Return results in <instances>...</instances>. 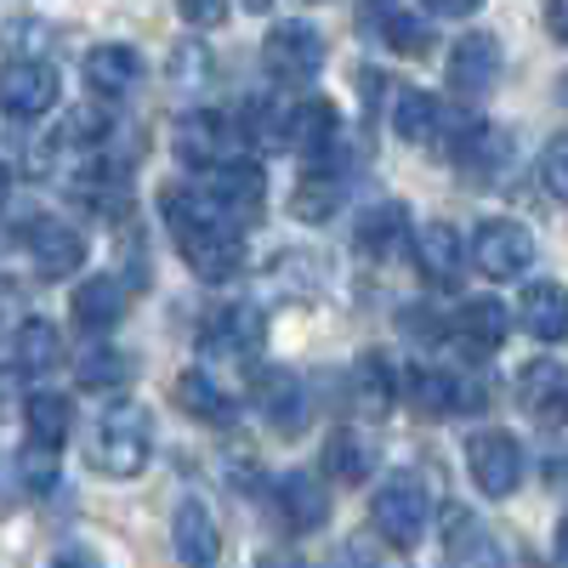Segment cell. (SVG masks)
<instances>
[{"label": "cell", "mask_w": 568, "mask_h": 568, "mask_svg": "<svg viewBox=\"0 0 568 568\" xmlns=\"http://www.w3.org/2000/svg\"><path fill=\"white\" fill-rule=\"evenodd\" d=\"M160 211H165V222H171V233H176L182 262L194 267L205 284H222V278H233V273L245 267V227L222 222V216L205 205L200 187H165Z\"/></svg>", "instance_id": "6da1fadb"}, {"label": "cell", "mask_w": 568, "mask_h": 568, "mask_svg": "<svg viewBox=\"0 0 568 568\" xmlns=\"http://www.w3.org/2000/svg\"><path fill=\"white\" fill-rule=\"evenodd\" d=\"M154 455V426H149V409L142 404H109L91 426V444H85V460L103 471V478H136Z\"/></svg>", "instance_id": "7a4b0ae2"}, {"label": "cell", "mask_w": 568, "mask_h": 568, "mask_svg": "<svg viewBox=\"0 0 568 568\" xmlns=\"http://www.w3.org/2000/svg\"><path fill=\"white\" fill-rule=\"evenodd\" d=\"M369 524L393 551H415L426 540V524H433V500H426L415 471H398V478L382 484V495L369 500Z\"/></svg>", "instance_id": "3957f363"}, {"label": "cell", "mask_w": 568, "mask_h": 568, "mask_svg": "<svg viewBox=\"0 0 568 568\" xmlns=\"http://www.w3.org/2000/svg\"><path fill=\"white\" fill-rule=\"evenodd\" d=\"M63 98V80L45 58H12L0 63V114L18 120V125H34L40 114H52Z\"/></svg>", "instance_id": "277c9868"}, {"label": "cell", "mask_w": 568, "mask_h": 568, "mask_svg": "<svg viewBox=\"0 0 568 568\" xmlns=\"http://www.w3.org/2000/svg\"><path fill=\"white\" fill-rule=\"evenodd\" d=\"M540 245H535V233L524 222H511V216H489L478 222V233H471V267H478L484 278H524L535 267Z\"/></svg>", "instance_id": "5b68a950"}, {"label": "cell", "mask_w": 568, "mask_h": 568, "mask_svg": "<svg viewBox=\"0 0 568 568\" xmlns=\"http://www.w3.org/2000/svg\"><path fill=\"white\" fill-rule=\"evenodd\" d=\"M18 245H23V256H29V267L40 273V278H69V273H80L85 267V233L74 227V222H63V216H29L23 227H18Z\"/></svg>", "instance_id": "8992f818"}, {"label": "cell", "mask_w": 568, "mask_h": 568, "mask_svg": "<svg viewBox=\"0 0 568 568\" xmlns=\"http://www.w3.org/2000/svg\"><path fill=\"white\" fill-rule=\"evenodd\" d=\"M466 471L489 500H506V495H517V484H524V444H517L511 433H500V426H489V433H478L466 444Z\"/></svg>", "instance_id": "52a82bcc"}, {"label": "cell", "mask_w": 568, "mask_h": 568, "mask_svg": "<svg viewBox=\"0 0 568 568\" xmlns=\"http://www.w3.org/2000/svg\"><path fill=\"white\" fill-rule=\"evenodd\" d=\"M233 142H240V131H233L227 114H216V109H187V114L171 125V154H176L182 165H194V171L227 165Z\"/></svg>", "instance_id": "ba28073f"}, {"label": "cell", "mask_w": 568, "mask_h": 568, "mask_svg": "<svg viewBox=\"0 0 568 568\" xmlns=\"http://www.w3.org/2000/svg\"><path fill=\"white\" fill-rule=\"evenodd\" d=\"M200 194H205V205H211L222 222L245 227V222H256V216H262V205H267V176H262L256 165L227 160V165H216V171L205 176Z\"/></svg>", "instance_id": "9c48e42d"}, {"label": "cell", "mask_w": 568, "mask_h": 568, "mask_svg": "<svg viewBox=\"0 0 568 568\" xmlns=\"http://www.w3.org/2000/svg\"><path fill=\"white\" fill-rule=\"evenodd\" d=\"M262 63L273 80L284 85H302L324 69V34L307 29V23H278L267 40H262Z\"/></svg>", "instance_id": "30bf717a"}, {"label": "cell", "mask_w": 568, "mask_h": 568, "mask_svg": "<svg viewBox=\"0 0 568 568\" xmlns=\"http://www.w3.org/2000/svg\"><path fill=\"white\" fill-rule=\"evenodd\" d=\"M267 342V318L245 302H233V307H216L200 329V353L205 358H256Z\"/></svg>", "instance_id": "8fae6325"}, {"label": "cell", "mask_w": 568, "mask_h": 568, "mask_svg": "<svg viewBox=\"0 0 568 568\" xmlns=\"http://www.w3.org/2000/svg\"><path fill=\"white\" fill-rule=\"evenodd\" d=\"M506 74V52H500V40L489 29H471L455 40V52H449V85L460 91V98H484V91H495Z\"/></svg>", "instance_id": "7c38bea8"}, {"label": "cell", "mask_w": 568, "mask_h": 568, "mask_svg": "<svg viewBox=\"0 0 568 568\" xmlns=\"http://www.w3.org/2000/svg\"><path fill=\"white\" fill-rule=\"evenodd\" d=\"M511 131L506 125H466L455 142H449V160L466 182H500V171L511 165Z\"/></svg>", "instance_id": "4fadbf2b"}, {"label": "cell", "mask_w": 568, "mask_h": 568, "mask_svg": "<svg viewBox=\"0 0 568 568\" xmlns=\"http://www.w3.org/2000/svg\"><path fill=\"white\" fill-rule=\"evenodd\" d=\"M415 267L426 284H444V291H455L460 273H466V245H460V233L455 222H426L415 233Z\"/></svg>", "instance_id": "5bb4252c"}, {"label": "cell", "mask_w": 568, "mask_h": 568, "mask_svg": "<svg viewBox=\"0 0 568 568\" xmlns=\"http://www.w3.org/2000/svg\"><path fill=\"white\" fill-rule=\"evenodd\" d=\"M256 404H262V415L278 426L284 438H296L302 426L313 420V404H307V387L296 382L291 369H262L256 375Z\"/></svg>", "instance_id": "9a60e30c"}, {"label": "cell", "mask_w": 568, "mask_h": 568, "mask_svg": "<svg viewBox=\"0 0 568 568\" xmlns=\"http://www.w3.org/2000/svg\"><path fill=\"white\" fill-rule=\"evenodd\" d=\"M409 398H415L420 415H460V409H478V404H484L478 387L460 382L455 369H438V364H420V369L409 375Z\"/></svg>", "instance_id": "2e32d148"}, {"label": "cell", "mask_w": 568, "mask_h": 568, "mask_svg": "<svg viewBox=\"0 0 568 568\" xmlns=\"http://www.w3.org/2000/svg\"><path fill=\"white\" fill-rule=\"evenodd\" d=\"M171 546L187 568H216L222 557V529L216 517L205 511V500H182L176 506V524H171Z\"/></svg>", "instance_id": "e0dca14e"}, {"label": "cell", "mask_w": 568, "mask_h": 568, "mask_svg": "<svg viewBox=\"0 0 568 568\" xmlns=\"http://www.w3.org/2000/svg\"><path fill=\"white\" fill-rule=\"evenodd\" d=\"M69 313H74L80 336H109V329L125 318V284L120 278H103V273L98 278H80Z\"/></svg>", "instance_id": "ac0fdd59"}, {"label": "cell", "mask_w": 568, "mask_h": 568, "mask_svg": "<svg viewBox=\"0 0 568 568\" xmlns=\"http://www.w3.org/2000/svg\"><path fill=\"white\" fill-rule=\"evenodd\" d=\"M273 506H278V517H284V529H291V535H307V529L329 524V495H324L318 478H307V471H284Z\"/></svg>", "instance_id": "d6986e66"}, {"label": "cell", "mask_w": 568, "mask_h": 568, "mask_svg": "<svg viewBox=\"0 0 568 568\" xmlns=\"http://www.w3.org/2000/svg\"><path fill=\"white\" fill-rule=\"evenodd\" d=\"M506 329H511V313L495 302V296H471L460 302V313L449 318V336L466 347V353H495L506 342Z\"/></svg>", "instance_id": "ffe728a7"}, {"label": "cell", "mask_w": 568, "mask_h": 568, "mask_svg": "<svg viewBox=\"0 0 568 568\" xmlns=\"http://www.w3.org/2000/svg\"><path fill=\"white\" fill-rule=\"evenodd\" d=\"M245 142L262 154H278V149H291V125H296V103H284L278 91H262V98L245 103Z\"/></svg>", "instance_id": "44dd1931"}, {"label": "cell", "mask_w": 568, "mask_h": 568, "mask_svg": "<svg viewBox=\"0 0 568 568\" xmlns=\"http://www.w3.org/2000/svg\"><path fill=\"white\" fill-rule=\"evenodd\" d=\"M347 393H353L358 415L382 420V415L398 404V369H393L382 353H364V358L353 364V375H347Z\"/></svg>", "instance_id": "7402d4cb"}, {"label": "cell", "mask_w": 568, "mask_h": 568, "mask_svg": "<svg viewBox=\"0 0 568 568\" xmlns=\"http://www.w3.org/2000/svg\"><path fill=\"white\" fill-rule=\"evenodd\" d=\"M353 245H358L364 256H375V262L398 256V251L409 245V211H404V205H375V211H364V216L353 222Z\"/></svg>", "instance_id": "603a6c76"}, {"label": "cell", "mask_w": 568, "mask_h": 568, "mask_svg": "<svg viewBox=\"0 0 568 568\" xmlns=\"http://www.w3.org/2000/svg\"><path fill=\"white\" fill-rule=\"evenodd\" d=\"M369 29L387 52H404V58H420L426 45H433V23H426V12H415V7H375Z\"/></svg>", "instance_id": "cb8c5ba5"}, {"label": "cell", "mask_w": 568, "mask_h": 568, "mask_svg": "<svg viewBox=\"0 0 568 568\" xmlns=\"http://www.w3.org/2000/svg\"><path fill=\"white\" fill-rule=\"evenodd\" d=\"M85 80L103 91V98H125L142 80V52L136 45H91L85 52Z\"/></svg>", "instance_id": "d4e9b609"}, {"label": "cell", "mask_w": 568, "mask_h": 568, "mask_svg": "<svg viewBox=\"0 0 568 568\" xmlns=\"http://www.w3.org/2000/svg\"><path fill=\"white\" fill-rule=\"evenodd\" d=\"M23 420H29V449H45L58 455L69 444V426H74V409L63 393H34L23 398Z\"/></svg>", "instance_id": "484cf974"}, {"label": "cell", "mask_w": 568, "mask_h": 568, "mask_svg": "<svg viewBox=\"0 0 568 568\" xmlns=\"http://www.w3.org/2000/svg\"><path fill=\"white\" fill-rule=\"evenodd\" d=\"M387 120H393L398 142H433V131H438V98H433V91H420V85H393Z\"/></svg>", "instance_id": "4316f807"}, {"label": "cell", "mask_w": 568, "mask_h": 568, "mask_svg": "<svg viewBox=\"0 0 568 568\" xmlns=\"http://www.w3.org/2000/svg\"><path fill=\"white\" fill-rule=\"evenodd\" d=\"M336 142H342V114L329 109V103H307L296 109V125H291V149H302L313 160V171L336 154Z\"/></svg>", "instance_id": "83f0119b"}, {"label": "cell", "mask_w": 568, "mask_h": 568, "mask_svg": "<svg viewBox=\"0 0 568 568\" xmlns=\"http://www.w3.org/2000/svg\"><path fill=\"white\" fill-rule=\"evenodd\" d=\"M267 273H273V284H278V296H291V302L324 296V284H329V267H324L318 251H278Z\"/></svg>", "instance_id": "f1b7e54d"}, {"label": "cell", "mask_w": 568, "mask_h": 568, "mask_svg": "<svg viewBox=\"0 0 568 568\" xmlns=\"http://www.w3.org/2000/svg\"><path fill=\"white\" fill-rule=\"evenodd\" d=\"M12 369L18 375H45V369H58L63 364V336H58V324H45V318H23L18 324V336H12Z\"/></svg>", "instance_id": "f546056e"}, {"label": "cell", "mask_w": 568, "mask_h": 568, "mask_svg": "<svg viewBox=\"0 0 568 568\" xmlns=\"http://www.w3.org/2000/svg\"><path fill=\"white\" fill-rule=\"evenodd\" d=\"M176 404L194 415V420H205V426H233V415H240V409H233V398L211 382L205 369H187L182 375V382H176Z\"/></svg>", "instance_id": "4dcf8cb0"}, {"label": "cell", "mask_w": 568, "mask_h": 568, "mask_svg": "<svg viewBox=\"0 0 568 568\" xmlns=\"http://www.w3.org/2000/svg\"><path fill=\"white\" fill-rule=\"evenodd\" d=\"M524 329L535 342H562V329H568V296H562V284H529V296H524Z\"/></svg>", "instance_id": "1f68e13d"}, {"label": "cell", "mask_w": 568, "mask_h": 568, "mask_svg": "<svg viewBox=\"0 0 568 568\" xmlns=\"http://www.w3.org/2000/svg\"><path fill=\"white\" fill-rule=\"evenodd\" d=\"M444 557H449V568H506L500 540L484 524H471V517H455V535H449Z\"/></svg>", "instance_id": "d6a6232c"}, {"label": "cell", "mask_w": 568, "mask_h": 568, "mask_svg": "<svg viewBox=\"0 0 568 568\" xmlns=\"http://www.w3.org/2000/svg\"><path fill=\"white\" fill-rule=\"evenodd\" d=\"M324 471L336 484H364L369 471H375V449L353 433V426H336L329 433V444H324Z\"/></svg>", "instance_id": "836d02e7"}, {"label": "cell", "mask_w": 568, "mask_h": 568, "mask_svg": "<svg viewBox=\"0 0 568 568\" xmlns=\"http://www.w3.org/2000/svg\"><path fill=\"white\" fill-rule=\"evenodd\" d=\"M562 393H568V382H562V364L557 358H535L524 375H517V404H524L529 415H557L562 409Z\"/></svg>", "instance_id": "e575fe53"}, {"label": "cell", "mask_w": 568, "mask_h": 568, "mask_svg": "<svg viewBox=\"0 0 568 568\" xmlns=\"http://www.w3.org/2000/svg\"><path fill=\"white\" fill-rule=\"evenodd\" d=\"M296 216L302 222H324L329 211H336L342 205V187H336V171H329V165H318V171H307L302 176V187H296Z\"/></svg>", "instance_id": "d590c367"}, {"label": "cell", "mask_w": 568, "mask_h": 568, "mask_svg": "<svg viewBox=\"0 0 568 568\" xmlns=\"http://www.w3.org/2000/svg\"><path fill=\"white\" fill-rule=\"evenodd\" d=\"M131 369H136V364H131L125 353H109V347H103V353H85V358H80V387H114V382H131Z\"/></svg>", "instance_id": "8d00e7d4"}, {"label": "cell", "mask_w": 568, "mask_h": 568, "mask_svg": "<svg viewBox=\"0 0 568 568\" xmlns=\"http://www.w3.org/2000/svg\"><path fill=\"white\" fill-rule=\"evenodd\" d=\"M205 80H211V63H205V45H200V40H187L182 52L171 58V85H176V91H200Z\"/></svg>", "instance_id": "74e56055"}, {"label": "cell", "mask_w": 568, "mask_h": 568, "mask_svg": "<svg viewBox=\"0 0 568 568\" xmlns=\"http://www.w3.org/2000/svg\"><path fill=\"white\" fill-rule=\"evenodd\" d=\"M18 471H23L29 495H45V489L58 484V455H45V449H23V455H18Z\"/></svg>", "instance_id": "f35d334b"}, {"label": "cell", "mask_w": 568, "mask_h": 568, "mask_svg": "<svg viewBox=\"0 0 568 568\" xmlns=\"http://www.w3.org/2000/svg\"><path fill=\"white\" fill-rule=\"evenodd\" d=\"M562 154H568V142H562V136H551V142H546V165H540V171H546L540 182H546V194H551V200H562V187H568Z\"/></svg>", "instance_id": "ab89813d"}, {"label": "cell", "mask_w": 568, "mask_h": 568, "mask_svg": "<svg viewBox=\"0 0 568 568\" xmlns=\"http://www.w3.org/2000/svg\"><path fill=\"white\" fill-rule=\"evenodd\" d=\"M182 23H194V29H222V23H227V7H194V0H187V7H182Z\"/></svg>", "instance_id": "60d3db41"}, {"label": "cell", "mask_w": 568, "mask_h": 568, "mask_svg": "<svg viewBox=\"0 0 568 568\" xmlns=\"http://www.w3.org/2000/svg\"><path fill=\"white\" fill-rule=\"evenodd\" d=\"M18 404V369H0V415Z\"/></svg>", "instance_id": "b9f144b4"}, {"label": "cell", "mask_w": 568, "mask_h": 568, "mask_svg": "<svg viewBox=\"0 0 568 568\" xmlns=\"http://www.w3.org/2000/svg\"><path fill=\"white\" fill-rule=\"evenodd\" d=\"M52 568H98V557H91V551H63Z\"/></svg>", "instance_id": "7bdbcfd3"}, {"label": "cell", "mask_w": 568, "mask_h": 568, "mask_svg": "<svg viewBox=\"0 0 568 568\" xmlns=\"http://www.w3.org/2000/svg\"><path fill=\"white\" fill-rule=\"evenodd\" d=\"M256 568H302V562L284 557V551H267V557H256Z\"/></svg>", "instance_id": "ee69618b"}, {"label": "cell", "mask_w": 568, "mask_h": 568, "mask_svg": "<svg viewBox=\"0 0 568 568\" xmlns=\"http://www.w3.org/2000/svg\"><path fill=\"white\" fill-rule=\"evenodd\" d=\"M7 194H12V165H0V205H7Z\"/></svg>", "instance_id": "f6af8a7d"}, {"label": "cell", "mask_w": 568, "mask_h": 568, "mask_svg": "<svg viewBox=\"0 0 568 568\" xmlns=\"http://www.w3.org/2000/svg\"><path fill=\"white\" fill-rule=\"evenodd\" d=\"M0 324H7V302H0Z\"/></svg>", "instance_id": "bcb514c9"}]
</instances>
